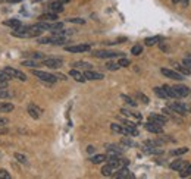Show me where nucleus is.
I'll return each mask as SVG.
<instances>
[{
	"mask_svg": "<svg viewBox=\"0 0 191 179\" xmlns=\"http://www.w3.org/2000/svg\"><path fill=\"white\" fill-rule=\"evenodd\" d=\"M84 77H85V79H88V81H100V79L105 78V75L100 72H94V71H91V69H85Z\"/></svg>",
	"mask_w": 191,
	"mask_h": 179,
	"instance_id": "f8f14e48",
	"label": "nucleus"
},
{
	"mask_svg": "<svg viewBox=\"0 0 191 179\" xmlns=\"http://www.w3.org/2000/svg\"><path fill=\"white\" fill-rule=\"evenodd\" d=\"M10 97H12V92L8 88H0V98L2 100H6V98H10Z\"/></svg>",
	"mask_w": 191,
	"mask_h": 179,
	"instance_id": "f704fd0d",
	"label": "nucleus"
},
{
	"mask_svg": "<svg viewBox=\"0 0 191 179\" xmlns=\"http://www.w3.org/2000/svg\"><path fill=\"white\" fill-rule=\"evenodd\" d=\"M175 90H177V92L179 94V98H181V97H187L190 94V88L187 87V85H182V84L175 85Z\"/></svg>",
	"mask_w": 191,
	"mask_h": 179,
	"instance_id": "4be33fe9",
	"label": "nucleus"
},
{
	"mask_svg": "<svg viewBox=\"0 0 191 179\" xmlns=\"http://www.w3.org/2000/svg\"><path fill=\"white\" fill-rule=\"evenodd\" d=\"M143 53V46H140V44H135V46H132V48H131V54H134V56H138V54Z\"/></svg>",
	"mask_w": 191,
	"mask_h": 179,
	"instance_id": "c9c22d12",
	"label": "nucleus"
},
{
	"mask_svg": "<svg viewBox=\"0 0 191 179\" xmlns=\"http://www.w3.org/2000/svg\"><path fill=\"white\" fill-rule=\"evenodd\" d=\"M113 176H115V178H118V179L134 178V175L129 172L128 166H122V167H119V169H116V170H115V173H113Z\"/></svg>",
	"mask_w": 191,
	"mask_h": 179,
	"instance_id": "1a4fd4ad",
	"label": "nucleus"
},
{
	"mask_svg": "<svg viewBox=\"0 0 191 179\" xmlns=\"http://www.w3.org/2000/svg\"><path fill=\"white\" fill-rule=\"evenodd\" d=\"M87 153H94V147H93V145H88V147H87Z\"/></svg>",
	"mask_w": 191,
	"mask_h": 179,
	"instance_id": "49530a36",
	"label": "nucleus"
},
{
	"mask_svg": "<svg viewBox=\"0 0 191 179\" xmlns=\"http://www.w3.org/2000/svg\"><path fill=\"white\" fill-rule=\"evenodd\" d=\"M8 87V81H3V79H0V88H6Z\"/></svg>",
	"mask_w": 191,
	"mask_h": 179,
	"instance_id": "a18cd8bd",
	"label": "nucleus"
},
{
	"mask_svg": "<svg viewBox=\"0 0 191 179\" xmlns=\"http://www.w3.org/2000/svg\"><path fill=\"white\" fill-rule=\"evenodd\" d=\"M115 170H116V169H115L110 163H106V165L101 167V175H103V176H113Z\"/></svg>",
	"mask_w": 191,
	"mask_h": 179,
	"instance_id": "aec40b11",
	"label": "nucleus"
},
{
	"mask_svg": "<svg viewBox=\"0 0 191 179\" xmlns=\"http://www.w3.org/2000/svg\"><path fill=\"white\" fill-rule=\"evenodd\" d=\"M3 25L5 27H10V28H13V29H16V28H19L21 27V21L19 19H15V18H12V19H8V21H5L3 22Z\"/></svg>",
	"mask_w": 191,
	"mask_h": 179,
	"instance_id": "5701e85b",
	"label": "nucleus"
},
{
	"mask_svg": "<svg viewBox=\"0 0 191 179\" xmlns=\"http://www.w3.org/2000/svg\"><path fill=\"white\" fill-rule=\"evenodd\" d=\"M135 97L138 98V100H141V103H144V104H148L150 103V100H148V97L147 96H144L143 92H135Z\"/></svg>",
	"mask_w": 191,
	"mask_h": 179,
	"instance_id": "e433bc0d",
	"label": "nucleus"
},
{
	"mask_svg": "<svg viewBox=\"0 0 191 179\" xmlns=\"http://www.w3.org/2000/svg\"><path fill=\"white\" fill-rule=\"evenodd\" d=\"M13 109H15V106L12 103H5V102L0 103V113H10Z\"/></svg>",
	"mask_w": 191,
	"mask_h": 179,
	"instance_id": "b1692460",
	"label": "nucleus"
},
{
	"mask_svg": "<svg viewBox=\"0 0 191 179\" xmlns=\"http://www.w3.org/2000/svg\"><path fill=\"white\" fill-rule=\"evenodd\" d=\"M90 160H91L93 165H100V163H103V162L107 160V156L106 154H96V156H93Z\"/></svg>",
	"mask_w": 191,
	"mask_h": 179,
	"instance_id": "393cba45",
	"label": "nucleus"
},
{
	"mask_svg": "<svg viewBox=\"0 0 191 179\" xmlns=\"http://www.w3.org/2000/svg\"><path fill=\"white\" fill-rule=\"evenodd\" d=\"M160 41H162V37H160V35H153V37H147V38L144 40V44L150 47V46H154V44H159V43H160Z\"/></svg>",
	"mask_w": 191,
	"mask_h": 179,
	"instance_id": "412c9836",
	"label": "nucleus"
},
{
	"mask_svg": "<svg viewBox=\"0 0 191 179\" xmlns=\"http://www.w3.org/2000/svg\"><path fill=\"white\" fill-rule=\"evenodd\" d=\"M121 98H122V100H124L126 104H129L131 107H135V106H137V103L134 102V100L129 96H126V94H121Z\"/></svg>",
	"mask_w": 191,
	"mask_h": 179,
	"instance_id": "72a5a7b5",
	"label": "nucleus"
},
{
	"mask_svg": "<svg viewBox=\"0 0 191 179\" xmlns=\"http://www.w3.org/2000/svg\"><path fill=\"white\" fill-rule=\"evenodd\" d=\"M5 132H8V131H6V128H3V129H0V134H5Z\"/></svg>",
	"mask_w": 191,
	"mask_h": 179,
	"instance_id": "8fccbe9b",
	"label": "nucleus"
},
{
	"mask_svg": "<svg viewBox=\"0 0 191 179\" xmlns=\"http://www.w3.org/2000/svg\"><path fill=\"white\" fill-rule=\"evenodd\" d=\"M33 75L34 77H37L40 81H44V82H47V84H54L57 81L56 75L44 72V71H38V69H33Z\"/></svg>",
	"mask_w": 191,
	"mask_h": 179,
	"instance_id": "f257e3e1",
	"label": "nucleus"
},
{
	"mask_svg": "<svg viewBox=\"0 0 191 179\" xmlns=\"http://www.w3.org/2000/svg\"><path fill=\"white\" fill-rule=\"evenodd\" d=\"M110 129L116 134H122V135L128 137V129L125 125H119V123H110Z\"/></svg>",
	"mask_w": 191,
	"mask_h": 179,
	"instance_id": "dca6fc26",
	"label": "nucleus"
},
{
	"mask_svg": "<svg viewBox=\"0 0 191 179\" xmlns=\"http://www.w3.org/2000/svg\"><path fill=\"white\" fill-rule=\"evenodd\" d=\"M168 107H169L172 112L181 115V116H184V115H187V113L190 112V109H188L184 103H179V102H171L169 104H168Z\"/></svg>",
	"mask_w": 191,
	"mask_h": 179,
	"instance_id": "7ed1b4c3",
	"label": "nucleus"
},
{
	"mask_svg": "<svg viewBox=\"0 0 191 179\" xmlns=\"http://www.w3.org/2000/svg\"><path fill=\"white\" fill-rule=\"evenodd\" d=\"M13 157L16 159L18 163H21V165H28V159H27V156L22 154V153H15Z\"/></svg>",
	"mask_w": 191,
	"mask_h": 179,
	"instance_id": "cd10ccee",
	"label": "nucleus"
},
{
	"mask_svg": "<svg viewBox=\"0 0 191 179\" xmlns=\"http://www.w3.org/2000/svg\"><path fill=\"white\" fill-rule=\"evenodd\" d=\"M187 165H188V163H187L185 160L178 159V160H173V162H172L171 165H169V167H171L172 170H177V172H179V170H182Z\"/></svg>",
	"mask_w": 191,
	"mask_h": 179,
	"instance_id": "ddd939ff",
	"label": "nucleus"
},
{
	"mask_svg": "<svg viewBox=\"0 0 191 179\" xmlns=\"http://www.w3.org/2000/svg\"><path fill=\"white\" fill-rule=\"evenodd\" d=\"M41 63H43V66H47L50 69H59L63 66V60L59 57H46L44 60H41Z\"/></svg>",
	"mask_w": 191,
	"mask_h": 179,
	"instance_id": "20e7f679",
	"label": "nucleus"
},
{
	"mask_svg": "<svg viewBox=\"0 0 191 179\" xmlns=\"http://www.w3.org/2000/svg\"><path fill=\"white\" fill-rule=\"evenodd\" d=\"M29 59H34V60H44L46 59V56H44L41 52H34V53H29L27 54Z\"/></svg>",
	"mask_w": 191,
	"mask_h": 179,
	"instance_id": "473e14b6",
	"label": "nucleus"
},
{
	"mask_svg": "<svg viewBox=\"0 0 191 179\" xmlns=\"http://www.w3.org/2000/svg\"><path fill=\"white\" fill-rule=\"evenodd\" d=\"M72 68L75 69H80V68H84V69H91V65L88 62H84V60H76V62H72L71 65Z\"/></svg>",
	"mask_w": 191,
	"mask_h": 179,
	"instance_id": "a878e982",
	"label": "nucleus"
},
{
	"mask_svg": "<svg viewBox=\"0 0 191 179\" xmlns=\"http://www.w3.org/2000/svg\"><path fill=\"white\" fill-rule=\"evenodd\" d=\"M179 176H181V178H188V176H191V163H188L184 169L179 170Z\"/></svg>",
	"mask_w": 191,
	"mask_h": 179,
	"instance_id": "7c9ffc66",
	"label": "nucleus"
},
{
	"mask_svg": "<svg viewBox=\"0 0 191 179\" xmlns=\"http://www.w3.org/2000/svg\"><path fill=\"white\" fill-rule=\"evenodd\" d=\"M57 19V13H53V12H46V13H41L38 16V21H46V22H53V21Z\"/></svg>",
	"mask_w": 191,
	"mask_h": 179,
	"instance_id": "a211bd4d",
	"label": "nucleus"
},
{
	"mask_svg": "<svg viewBox=\"0 0 191 179\" xmlns=\"http://www.w3.org/2000/svg\"><path fill=\"white\" fill-rule=\"evenodd\" d=\"M21 65H22V66H27V68H33V69L38 68L37 60H34V59H28V60H24V62L21 63Z\"/></svg>",
	"mask_w": 191,
	"mask_h": 179,
	"instance_id": "c756f323",
	"label": "nucleus"
},
{
	"mask_svg": "<svg viewBox=\"0 0 191 179\" xmlns=\"http://www.w3.org/2000/svg\"><path fill=\"white\" fill-rule=\"evenodd\" d=\"M188 147H179V148H175V150H172L171 151V154L172 156H182V154H185V153H188Z\"/></svg>",
	"mask_w": 191,
	"mask_h": 179,
	"instance_id": "2f4dec72",
	"label": "nucleus"
},
{
	"mask_svg": "<svg viewBox=\"0 0 191 179\" xmlns=\"http://www.w3.org/2000/svg\"><path fill=\"white\" fill-rule=\"evenodd\" d=\"M27 112H28V115L33 117V119H40L41 113H43V109H40L38 106H35L34 103H29L28 106H27Z\"/></svg>",
	"mask_w": 191,
	"mask_h": 179,
	"instance_id": "6e6552de",
	"label": "nucleus"
},
{
	"mask_svg": "<svg viewBox=\"0 0 191 179\" xmlns=\"http://www.w3.org/2000/svg\"><path fill=\"white\" fill-rule=\"evenodd\" d=\"M49 10L53 12V13H60V12H63V3L60 2V0L52 2V3L49 5Z\"/></svg>",
	"mask_w": 191,
	"mask_h": 179,
	"instance_id": "2eb2a0df",
	"label": "nucleus"
},
{
	"mask_svg": "<svg viewBox=\"0 0 191 179\" xmlns=\"http://www.w3.org/2000/svg\"><path fill=\"white\" fill-rule=\"evenodd\" d=\"M0 79H3V81H8V82H9L12 78H10L9 75L5 72V69H0Z\"/></svg>",
	"mask_w": 191,
	"mask_h": 179,
	"instance_id": "ea45409f",
	"label": "nucleus"
},
{
	"mask_svg": "<svg viewBox=\"0 0 191 179\" xmlns=\"http://www.w3.org/2000/svg\"><path fill=\"white\" fill-rule=\"evenodd\" d=\"M106 68L109 69V71H118L121 66L118 65V63H115V62H109L107 65H106Z\"/></svg>",
	"mask_w": 191,
	"mask_h": 179,
	"instance_id": "58836bf2",
	"label": "nucleus"
},
{
	"mask_svg": "<svg viewBox=\"0 0 191 179\" xmlns=\"http://www.w3.org/2000/svg\"><path fill=\"white\" fill-rule=\"evenodd\" d=\"M175 71H178L179 73H182L184 77H185V75H190V73H191V71L187 68L185 65H175Z\"/></svg>",
	"mask_w": 191,
	"mask_h": 179,
	"instance_id": "c85d7f7f",
	"label": "nucleus"
},
{
	"mask_svg": "<svg viewBox=\"0 0 191 179\" xmlns=\"http://www.w3.org/2000/svg\"><path fill=\"white\" fill-rule=\"evenodd\" d=\"M93 56L97 59H113V57H122L124 53H119V52H107V50H96V52H93Z\"/></svg>",
	"mask_w": 191,
	"mask_h": 179,
	"instance_id": "f03ea898",
	"label": "nucleus"
},
{
	"mask_svg": "<svg viewBox=\"0 0 191 179\" xmlns=\"http://www.w3.org/2000/svg\"><path fill=\"white\" fill-rule=\"evenodd\" d=\"M5 72L8 73L10 78L19 79V81H22V82H25V81H27V75H25L22 71H19V69H15V68H10V66H6V68H5Z\"/></svg>",
	"mask_w": 191,
	"mask_h": 179,
	"instance_id": "423d86ee",
	"label": "nucleus"
},
{
	"mask_svg": "<svg viewBox=\"0 0 191 179\" xmlns=\"http://www.w3.org/2000/svg\"><path fill=\"white\" fill-rule=\"evenodd\" d=\"M69 77H72L75 81H78V82H85V81H87L85 77H84V73L80 72V71H78V69H75V68H72L71 71H69Z\"/></svg>",
	"mask_w": 191,
	"mask_h": 179,
	"instance_id": "4468645a",
	"label": "nucleus"
},
{
	"mask_svg": "<svg viewBox=\"0 0 191 179\" xmlns=\"http://www.w3.org/2000/svg\"><path fill=\"white\" fill-rule=\"evenodd\" d=\"M160 72H162V75H165V77L169 78V79H173V81H182V79L185 78L182 73H179L178 71H175V69L162 68L160 69Z\"/></svg>",
	"mask_w": 191,
	"mask_h": 179,
	"instance_id": "39448f33",
	"label": "nucleus"
},
{
	"mask_svg": "<svg viewBox=\"0 0 191 179\" xmlns=\"http://www.w3.org/2000/svg\"><path fill=\"white\" fill-rule=\"evenodd\" d=\"M153 92H154V94H156L159 98H163V100L169 98V97H168V94L165 92V90H163L162 87H154V88H153Z\"/></svg>",
	"mask_w": 191,
	"mask_h": 179,
	"instance_id": "bb28decb",
	"label": "nucleus"
},
{
	"mask_svg": "<svg viewBox=\"0 0 191 179\" xmlns=\"http://www.w3.org/2000/svg\"><path fill=\"white\" fill-rule=\"evenodd\" d=\"M9 3H21V2H24V0H8Z\"/></svg>",
	"mask_w": 191,
	"mask_h": 179,
	"instance_id": "09e8293b",
	"label": "nucleus"
},
{
	"mask_svg": "<svg viewBox=\"0 0 191 179\" xmlns=\"http://www.w3.org/2000/svg\"><path fill=\"white\" fill-rule=\"evenodd\" d=\"M69 22H72V24H85V21L81 19V18H71V19H68Z\"/></svg>",
	"mask_w": 191,
	"mask_h": 179,
	"instance_id": "79ce46f5",
	"label": "nucleus"
},
{
	"mask_svg": "<svg viewBox=\"0 0 191 179\" xmlns=\"http://www.w3.org/2000/svg\"><path fill=\"white\" fill-rule=\"evenodd\" d=\"M144 129L148 132H152V134H163V126L157 125V123H154V122L148 121L147 123H144Z\"/></svg>",
	"mask_w": 191,
	"mask_h": 179,
	"instance_id": "9d476101",
	"label": "nucleus"
},
{
	"mask_svg": "<svg viewBox=\"0 0 191 179\" xmlns=\"http://www.w3.org/2000/svg\"><path fill=\"white\" fill-rule=\"evenodd\" d=\"M122 144L125 145H129V147H135V144H134L131 140H122Z\"/></svg>",
	"mask_w": 191,
	"mask_h": 179,
	"instance_id": "c03bdc74",
	"label": "nucleus"
},
{
	"mask_svg": "<svg viewBox=\"0 0 191 179\" xmlns=\"http://www.w3.org/2000/svg\"><path fill=\"white\" fill-rule=\"evenodd\" d=\"M0 52H2V48H0Z\"/></svg>",
	"mask_w": 191,
	"mask_h": 179,
	"instance_id": "3c124183",
	"label": "nucleus"
},
{
	"mask_svg": "<svg viewBox=\"0 0 191 179\" xmlns=\"http://www.w3.org/2000/svg\"><path fill=\"white\" fill-rule=\"evenodd\" d=\"M162 88L165 90V92L168 94V97L169 98H179V94L177 92V90H175V87H171V85H168V84H165V85H162Z\"/></svg>",
	"mask_w": 191,
	"mask_h": 179,
	"instance_id": "f3484780",
	"label": "nucleus"
},
{
	"mask_svg": "<svg viewBox=\"0 0 191 179\" xmlns=\"http://www.w3.org/2000/svg\"><path fill=\"white\" fill-rule=\"evenodd\" d=\"M118 65H119L121 68H126V66H129V65H131V62H129V59H126V57H124V56H122V57L119 59Z\"/></svg>",
	"mask_w": 191,
	"mask_h": 179,
	"instance_id": "4c0bfd02",
	"label": "nucleus"
},
{
	"mask_svg": "<svg viewBox=\"0 0 191 179\" xmlns=\"http://www.w3.org/2000/svg\"><path fill=\"white\" fill-rule=\"evenodd\" d=\"M8 123H9V121H8V119H6V117L0 116V126H2V128H5V126L8 125Z\"/></svg>",
	"mask_w": 191,
	"mask_h": 179,
	"instance_id": "37998d69",
	"label": "nucleus"
},
{
	"mask_svg": "<svg viewBox=\"0 0 191 179\" xmlns=\"http://www.w3.org/2000/svg\"><path fill=\"white\" fill-rule=\"evenodd\" d=\"M65 50L69 53H84L91 50V44H76V46H65Z\"/></svg>",
	"mask_w": 191,
	"mask_h": 179,
	"instance_id": "0eeeda50",
	"label": "nucleus"
},
{
	"mask_svg": "<svg viewBox=\"0 0 191 179\" xmlns=\"http://www.w3.org/2000/svg\"><path fill=\"white\" fill-rule=\"evenodd\" d=\"M0 179H10V173L5 169H0Z\"/></svg>",
	"mask_w": 191,
	"mask_h": 179,
	"instance_id": "a19ab883",
	"label": "nucleus"
},
{
	"mask_svg": "<svg viewBox=\"0 0 191 179\" xmlns=\"http://www.w3.org/2000/svg\"><path fill=\"white\" fill-rule=\"evenodd\" d=\"M56 77H57V79H63V81L66 79V77H65V75H60V73H59V75H56Z\"/></svg>",
	"mask_w": 191,
	"mask_h": 179,
	"instance_id": "de8ad7c7",
	"label": "nucleus"
},
{
	"mask_svg": "<svg viewBox=\"0 0 191 179\" xmlns=\"http://www.w3.org/2000/svg\"><path fill=\"white\" fill-rule=\"evenodd\" d=\"M121 113H122L125 117H134L135 121H138V122L143 119V116H141L140 113H134V112L128 110V109H121Z\"/></svg>",
	"mask_w": 191,
	"mask_h": 179,
	"instance_id": "6ab92c4d",
	"label": "nucleus"
},
{
	"mask_svg": "<svg viewBox=\"0 0 191 179\" xmlns=\"http://www.w3.org/2000/svg\"><path fill=\"white\" fill-rule=\"evenodd\" d=\"M148 121H152V122H154V123H157V125L163 126V125H166L168 117L165 116V115H159V113H150V115H148Z\"/></svg>",
	"mask_w": 191,
	"mask_h": 179,
	"instance_id": "9b49d317",
	"label": "nucleus"
}]
</instances>
